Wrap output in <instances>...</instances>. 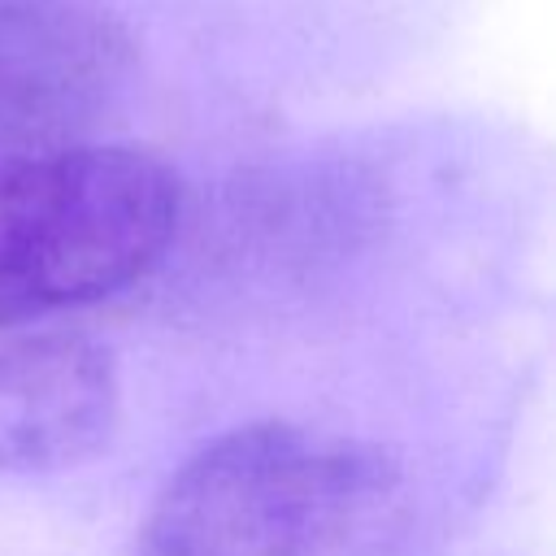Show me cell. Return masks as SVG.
Masks as SVG:
<instances>
[{
  "label": "cell",
  "mask_w": 556,
  "mask_h": 556,
  "mask_svg": "<svg viewBox=\"0 0 556 556\" xmlns=\"http://www.w3.org/2000/svg\"><path fill=\"white\" fill-rule=\"evenodd\" d=\"M404 517V473L382 447L261 421L161 486L135 556H391Z\"/></svg>",
  "instance_id": "obj_1"
},
{
  "label": "cell",
  "mask_w": 556,
  "mask_h": 556,
  "mask_svg": "<svg viewBox=\"0 0 556 556\" xmlns=\"http://www.w3.org/2000/svg\"><path fill=\"white\" fill-rule=\"evenodd\" d=\"M178 217L174 169L135 148L74 143L0 165V330L130 287Z\"/></svg>",
  "instance_id": "obj_2"
},
{
  "label": "cell",
  "mask_w": 556,
  "mask_h": 556,
  "mask_svg": "<svg viewBox=\"0 0 556 556\" xmlns=\"http://www.w3.org/2000/svg\"><path fill=\"white\" fill-rule=\"evenodd\" d=\"M130 61L126 26L96 0H0V165L83 143Z\"/></svg>",
  "instance_id": "obj_3"
},
{
  "label": "cell",
  "mask_w": 556,
  "mask_h": 556,
  "mask_svg": "<svg viewBox=\"0 0 556 556\" xmlns=\"http://www.w3.org/2000/svg\"><path fill=\"white\" fill-rule=\"evenodd\" d=\"M117 417L122 382L104 343L78 330L0 343V473L74 469L113 439Z\"/></svg>",
  "instance_id": "obj_4"
}]
</instances>
